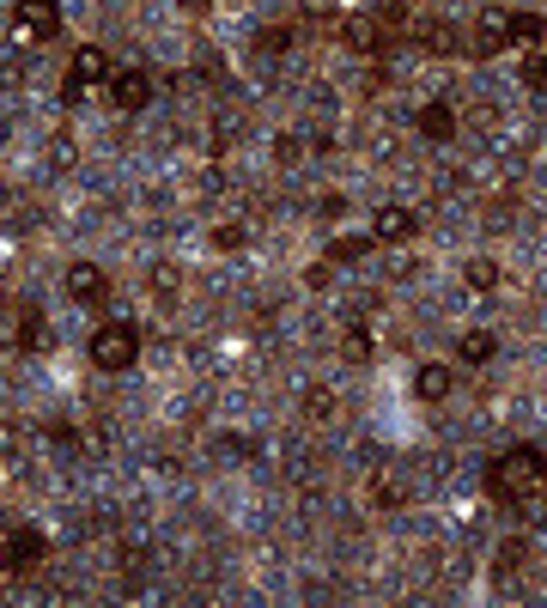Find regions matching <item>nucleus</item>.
<instances>
[{
  "label": "nucleus",
  "mask_w": 547,
  "mask_h": 608,
  "mask_svg": "<svg viewBox=\"0 0 547 608\" xmlns=\"http://www.w3.org/2000/svg\"><path fill=\"white\" fill-rule=\"evenodd\" d=\"M414 37H420L426 55H456V49H462V31H456V25H420Z\"/></svg>",
  "instance_id": "ddd939ff"
},
{
  "label": "nucleus",
  "mask_w": 547,
  "mask_h": 608,
  "mask_svg": "<svg viewBox=\"0 0 547 608\" xmlns=\"http://www.w3.org/2000/svg\"><path fill=\"white\" fill-rule=\"evenodd\" d=\"M462 280H468V286H475V292H493V286H499V262H487V256H475V262H468V268H462Z\"/></svg>",
  "instance_id": "dca6fc26"
},
{
  "label": "nucleus",
  "mask_w": 547,
  "mask_h": 608,
  "mask_svg": "<svg viewBox=\"0 0 547 608\" xmlns=\"http://www.w3.org/2000/svg\"><path fill=\"white\" fill-rule=\"evenodd\" d=\"M213 250H244V225H213Z\"/></svg>",
  "instance_id": "b1692460"
},
{
  "label": "nucleus",
  "mask_w": 547,
  "mask_h": 608,
  "mask_svg": "<svg viewBox=\"0 0 547 608\" xmlns=\"http://www.w3.org/2000/svg\"><path fill=\"white\" fill-rule=\"evenodd\" d=\"M414 232H420V219H414L408 207H396V201L371 213V238H377V244H408Z\"/></svg>",
  "instance_id": "6e6552de"
},
{
  "label": "nucleus",
  "mask_w": 547,
  "mask_h": 608,
  "mask_svg": "<svg viewBox=\"0 0 547 608\" xmlns=\"http://www.w3.org/2000/svg\"><path fill=\"white\" fill-rule=\"evenodd\" d=\"M304 414H310V420H335V396H329V390H310V396H304Z\"/></svg>",
  "instance_id": "412c9836"
},
{
  "label": "nucleus",
  "mask_w": 547,
  "mask_h": 608,
  "mask_svg": "<svg viewBox=\"0 0 547 608\" xmlns=\"http://www.w3.org/2000/svg\"><path fill=\"white\" fill-rule=\"evenodd\" d=\"M505 49H511V13H505V7L475 13V31H468V55L493 61V55H505Z\"/></svg>",
  "instance_id": "39448f33"
},
{
  "label": "nucleus",
  "mask_w": 547,
  "mask_h": 608,
  "mask_svg": "<svg viewBox=\"0 0 547 608\" xmlns=\"http://www.w3.org/2000/svg\"><path fill=\"white\" fill-rule=\"evenodd\" d=\"M134 359H140V329L134 323H104L92 335V365L98 371H128Z\"/></svg>",
  "instance_id": "7ed1b4c3"
},
{
  "label": "nucleus",
  "mask_w": 547,
  "mask_h": 608,
  "mask_svg": "<svg viewBox=\"0 0 547 608\" xmlns=\"http://www.w3.org/2000/svg\"><path fill=\"white\" fill-rule=\"evenodd\" d=\"M402 499H408V487L396 475H377V505H402Z\"/></svg>",
  "instance_id": "4be33fe9"
},
{
  "label": "nucleus",
  "mask_w": 547,
  "mask_h": 608,
  "mask_svg": "<svg viewBox=\"0 0 547 608\" xmlns=\"http://www.w3.org/2000/svg\"><path fill=\"white\" fill-rule=\"evenodd\" d=\"M420 140H432V146H450V140H456V110H450L444 98L420 104Z\"/></svg>",
  "instance_id": "9b49d317"
},
{
  "label": "nucleus",
  "mask_w": 547,
  "mask_h": 608,
  "mask_svg": "<svg viewBox=\"0 0 547 608\" xmlns=\"http://www.w3.org/2000/svg\"><path fill=\"white\" fill-rule=\"evenodd\" d=\"M377 25H408V7H402V0H383V7H377Z\"/></svg>",
  "instance_id": "cd10ccee"
},
{
  "label": "nucleus",
  "mask_w": 547,
  "mask_h": 608,
  "mask_svg": "<svg viewBox=\"0 0 547 608\" xmlns=\"http://www.w3.org/2000/svg\"><path fill=\"white\" fill-rule=\"evenodd\" d=\"M298 152H304V140H298V134H280V140H274V159H280V165H292Z\"/></svg>",
  "instance_id": "a878e982"
},
{
  "label": "nucleus",
  "mask_w": 547,
  "mask_h": 608,
  "mask_svg": "<svg viewBox=\"0 0 547 608\" xmlns=\"http://www.w3.org/2000/svg\"><path fill=\"white\" fill-rule=\"evenodd\" d=\"M286 43H292V31H286V25H268V31H256V49H262V55H286Z\"/></svg>",
  "instance_id": "6ab92c4d"
},
{
  "label": "nucleus",
  "mask_w": 547,
  "mask_h": 608,
  "mask_svg": "<svg viewBox=\"0 0 547 608\" xmlns=\"http://www.w3.org/2000/svg\"><path fill=\"white\" fill-rule=\"evenodd\" d=\"M152 286H159V292L171 298V292L183 286V274H177V262H159V268H152Z\"/></svg>",
  "instance_id": "393cba45"
},
{
  "label": "nucleus",
  "mask_w": 547,
  "mask_h": 608,
  "mask_svg": "<svg viewBox=\"0 0 547 608\" xmlns=\"http://www.w3.org/2000/svg\"><path fill=\"white\" fill-rule=\"evenodd\" d=\"M183 7H189V13H201V7H207V0H183Z\"/></svg>",
  "instance_id": "c85d7f7f"
},
{
  "label": "nucleus",
  "mask_w": 547,
  "mask_h": 608,
  "mask_svg": "<svg viewBox=\"0 0 547 608\" xmlns=\"http://www.w3.org/2000/svg\"><path fill=\"white\" fill-rule=\"evenodd\" d=\"M61 31V7L55 0H13V37L19 43H43Z\"/></svg>",
  "instance_id": "20e7f679"
},
{
  "label": "nucleus",
  "mask_w": 547,
  "mask_h": 608,
  "mask_svg": "<svg viewBox=\"0 0 547 608\" xmlns=\"http://www.w3.org/2000/svg\"><path fill=\"white\" fill-rule=\"evenodd\" d=\"M49 554V536H43V529H7V542H0V566H7V572H31L37 560Z\"/></svg>",
  "instance_id": "423d86ee"
},
{
  "label": "nucleus",
  "mask_w": 547,
  "mask_h": 608,
  "mask_svg": "<svg viewBox=\"0 0 547 608\" xmlns=\"http://www.w3.org/2000/svg\"><path fill=\"white\" fill-rule=\"evenodd\" d=\"M98 86H110V55L104 49H80L73 55V67H67V80H61V104H86Z\"/></svg>",
  "instance_id": "f03ea898"
},
{
  "label": "nucleus",
  "mask_w": 547,
  "mask_h": 608,
  "mask_svg": "<svg viewBox=\"0 0 547 608\" xmlns=\"http://www.w3.org/2000/svg\"><path fill=\"white\" fill-rule=\"evenodd\" d=\"M371 250H377V238H359V232H347V238H335V244H329V256H335V262H365Z\"/></svg>",
  "instance_id": "2eb2a0df"
},
{
  "label": "nucleus",
  "mask_w": 547,
  "mask_h": 608,
  "mask_svg": "<svg viewBox=\"0 0 547 608\" xmlns=\"http://www.w3.org/2000/svg\"><path fill=\"white\" fill-rule=\"evenodd\" d=\"M25 86V61L13 55V61H0V92H19Z\"/></svg>",
  "instance_id": "5701e85b"
},
{
  "label": "nucleus",
  "mask_w": 547,
  "mask_h": 608,
  "mask_svg": "<svg viewBox=\"0 0 547 608\" xmlns=\"http://www.w3.org/2000/svg\"><path fill=\"white\" fill-rule=\"evenodd\" d=\"M541 31H547V25H541L535 13H511V43H541Z\"/></svg>",
  "instance_id": "a211bd4d"
},
{
  "label": "nucleus",
  "mask_w": 547,
  "mask_h": 608,
  "mask_svg": "<svg viewBox=\"0 0 547 608\" xmlns=\"http://www.w3.org/2000/svg\"><path fill=\"white\" fill-rule=\"evenodd\" d=\"M523 80H529V92H541V98H547V61H541V55L523 67Z\"/></svg>",
  "instance_id": "bb28decb"
},
{
  "label": "nucleus",
  "mask_w": 547,
  "mask_h": 608,
  "mask_svg": "<svg viewBox=\"0 0 547 608\" xmlns=\"http://www.w3.org/2000/svg\"><path fill=\"white\" fill-rule=\"evenodd\" d=\"M67 298H73V304H104V298H110L104 268H98V262H73V268H67Z\"/></svg>",
  "instance_id": "1a4fd4ad"
},
{
  "label": "nucleus",
  "mask_w": 547,
  "mask_h": 608,
  "mask_svg": "<svg viewBox=\"0 0 547 608\" xmlns=\"http://www.w3.org/2000/svg\"><path fill=\"white\" fill-rule=\"evenodd\" d=\"M341 43H347L353 55H377V49H383V25H377L371 13H353V19H341Z\"/></svg>",
  "instance_id": "9d476101"
},
{
  "label": "nucleus",
  "mask_w": 547,
  "mask_h": 608,
  "mask_svg": "<svg viewBox=\"0 0 547 608\" xmlns=\"http://www.w3.org/2000/svg\"><path fill=\"white\" fill-rule=\"evenodd\" d=\"M487 487H493V499H505V505H517V499L541 493V487H547V456H541L535 444H517V450H505L499 463L487 469Z\"/></svg>",
  "instance_id": "f257e3e1"
},
{
  "label": "nucleus",
  "mask_w": 547,
  "mask_h": 608,
  "mask_svg": "<svg viewBox=\"0 0 547 608\" xmlns=\"http://www.w3.org/2000/svg\"><path fill=\"white\" fill-rule=\"evenodd\" d=\"M450 390H456V371H450V365H420V371H414V396H420V402H444Z\"/></svg>",
  "instance_id": "f8f14e48"
},
{
  "label": "nucleus",
  "mask_w": 547,
  "mask_h": 608,
  "mask_svg": "<svg viewBox=\"0 0 547 608\" xmlns=\"http://www.w3.org/2000/svg\"><path fill=\"white\" fill-rule=\"evenodd\" d=\"M43 335H49V329H43V317H37V311H25V317H19V347H49Z\"/></svg>",
  "instance_id": "aec40b11"
},
{
  "label": "nucleus",
  "mask_w": 547,
  "mask_h": 608,
  "mask_svg": "<svg viewBox=\"0 0 547 608\" xmlns=\"http://www.w3.org/2000/svg\"><path fill=\"white\" fill-rule=\"evenodd\" d=\"M104 98H110L116 110H146V104H152V80H146L140 67H128V73H110Z\"/></svg>",
  "instance_id": "0eeeda50"
},
{
  "label": "nucleus",
  "mask_w": 547,
  "mask_h": 608,
  "mask_svg": "<svg viewBox=\"0 0 547 608\" xmlns=\"http://www.w3.org/2000/svg\"><path fill=\"white\" fill-rule=\"evenodd\" d=\"M456 353H462V365H487V359L499 353V341H493L487 329H468V335L456 341Z\"/></svg>",
  "instance_id": "4468645a"
},
{
  "label": "nucleus",
  "mask_w": 547,
  "mask_h": 608,
  "mask_svg": "<svg viewBox=\"0 0 547 608\" xmlns=\"http://www.w3.org/2000/svg\"><path fill=\"white\" fill-rule=\"evenodd\" d=\"M371 347H377V341H371V335H365V329H359V323H353V329H347V335H341V353H347V359H353V365H365V359H371Z\"/></svg>",
  "instance_id": "f3484780"
}]
</instances>
